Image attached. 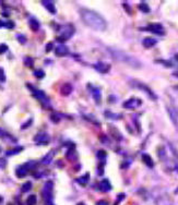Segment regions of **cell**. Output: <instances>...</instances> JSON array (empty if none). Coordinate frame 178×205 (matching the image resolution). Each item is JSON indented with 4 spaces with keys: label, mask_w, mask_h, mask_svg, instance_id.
I'll list each match as a JSON object with an SVG mask.
<instances>
[{
    "label": "cell",
    "mask_w": 178,
    "mask_h": 205,
    "mask_svg": "<svg viewBox=\"0 0 178 205\" xmlns=\"http://www.w3.org/2000/svg\"><path fill=\"white\" fill-rule=\"evenodd\" d=\"M98 188H100V190L102 192H108V191H110L111 190V184H110V182L107 180V179H103V180L101 181Z\"/></svg>",
    "instance_id": "obj_15"
},
{
    "label": "cell",
    "mask_w": 178,
    "mask_h": 205,
    "mask_svg": "<svg viewBox=\"0 0 178 205\" xmlns=\"http://www.w3.org/2000/svg\"><path fill=\"white\" fill-rule=\"evenodd\" d=\"M29 25H30V27H31L32 31H34V32L38 31V30H40V22H38V21L36 20L35 18H30V20H29Z\"/></svg>",
    "instance_id": "obj_18"
},
{
    "label": "cell",
    "mask_w": 178,
    "mask_h": 205,
    "mask_svg": "<svg viewBox=\"0 0 178 205\" xmlns=\"http://www.w3.org/2000/svg\"><path fill=\"white\" fill-rule=\"evenodd\" d=\"M2 201H3V198H1V196H0V203L2 202Z\"/></svg>",
    "instance_id": "obj_46"
},
{
    "label": "cell",
    "mask_w": 178,
    "mask_h": 205,
    "mask_svg": "<svg viewBox=\"0 0 178 205\" xmlns=\"http://www.w3.org/2000/svg\"><path fill=\"white\" fill-rule=\"evenodd\" d=\"M31 189H32V182H30V181L24 182L22 184V187H21V191H22L23 193H26V192H29Z\"/></svg>",
    "instance_id": "obj_25"
},
{
    "label": "cell",
    "mask_w": 178,
    "mask_h": 205,
    "mask_svg": "<svg viewBox=\"0 0 178 205\" xmlns=\"http://www.w3.org/2000/svg\"><path fill=\"white\" fill-rule=\"evenodd\" d=\"M32 122H33V119H32V118L27 119V120L25 121V122L23 123L22 125H21V129H22V130H25V129H27V128H29V127H31Z\"/></svg>",
    "instance_id": "obj_32"
},
{
    "label": "cell",
    "mask_w": 178,
    "mask_h": 205,
    "mask_svg": "<svg viewBox=\"0 0 178 205\" xmlns=\"http://www.w3.org/2000/svg\"><path fill=\"white\" fill-rule=\"evenodd\" d=\"M36 202H37V198H36L35 194L30 195L29 198H27V200H26V204L27 205H35Z\"/></svg>",
    "instance_id": "obj_29"
},
{
    "label": "cell",
    "mask_w": 178,
    "mask_h": 205,
    "mask_svg": "<svg viewBox=\"0 0 178 205\" xmlns=\"http://www.w3.org/2000/svg\"><path fill=\"white\" fill-rule=\"evenodd\" d=\"M89 177H90L89 174H85L84 176H82V177H80V178L77 179V182L81 185H87V183L89 182Z\"/></svg>",
    "instance_id": "obj_23"
},
{
    "label": "cell",
    "mask_w": 178,
    "mask_h": 205,
    "mask_svg": "<svg viewBox=\"0 0 178 205\" xmlns=\"http://www.w3.org/2000/svg\"><path fill=\"white\" fill-rule=\"evenodd\" d=\"M156 62H160V63H165L164 66H166V67H168V68H171V67H173V65H171V62H169V61H164V60H156Z\"/></svg>",
    "instance_id": "obj_39"
},
{
    "label": "cell",
    "mask_w": 178,
    "mask_h": 205,
    "mask_svg": "<svg viewBox=\"0 0 178 205\" xmlns=\"http://www.w3.org/2000/svg\"><path fill=\"white\" fill-rule=\"evenodd\" d=\"M173 76H175V78H177V79H178V71L173 72Z\"/></svg>",
    "instance_id": "obj_45"
},
{
    "label": "cell",
    "mask_w": 178,
    "mask_h": 205,
    "mask_svg": "<svg viewBox=\"0 0 178 205\" xmlns=\"http://www.w3.org/2000/svg\"><path fill=\"white\" fill-rule=\"evenodd\" d=\"M6 80H7V78H6L5 70H3L2 68H0V82L3 83V82H6Z\"/></svg>",
    "instance_id": "obj_34"
},
{
    "label": "cell",
    "mask_w": 178,
    "mask_h": 205,
    "mask_svg": "<svg viewBox=\"0 0 178 205\" xmlns=\"http://www.w3.org/2000/svg\"><path fill=\"white\" fill-rule=\"evenodd\" d=\"M174 89H178V86H174Z\"/></svg>",
    "instance_id": "obj_49"
},
{
    "label": "cell",
    "mask_w": 178,
    "mask_h": 205,
    "mask_svg": "<svg viewBox=\"0 0 178 205\" xmlns=\"http://www.w3.org/2000/svg\"><path fill=\"white\" fill-rule=\"evenodd\" d=\"M6 25V22H3L2 20H0V27H2V26H5Z\"/></svg>",
    "instance_id": "obj_44"
},
{
    "label": "cell",
    "mask_w": 178,
    "mask_h": 205,
    "mask_svg": "<svg viewBox=\"0 0 178 205\" xmlns=\"http://www.w3.org/2000/svg\"><path fill=\"white\" fill-rule=\"evenodd\" d=\"M34 75H35V78H37V79H43L45 76V72L40 69L36 70V71H34Z\"/></svg>",
    "instance_id": "obj_33"
},
{
    "label": "cell",
    "mask_w": 178,
    "mask_h": 205,
    "mask_svg": "<svg viewBox=\"0 0 178 205\" xmlns=\"http://www.w3.org/2000/svg\"><path fill=\"white\" fill-rule=\"evenodd\" d=\"M167 112H168V114H169V116H171L173 122L177 125V119H176V117H177V112H174L173 108H171V107H167Z\"/></svg>",
    "instance_id": "obj_24"
},
{
    "label": "cell",
    "mask_w": 178,
    "mask_h": 205,
    "mask_svg": "<svg viewBox=\"0 0 178 205\" xmlns=\"http://www.w3.org/2000/svg\"><path fill=\"white\" fill-rule=\"evenodd\" d=\"M105 116L109 119H113V120H117V119L121 118V115H117V114H113L111 112H105Z\"/></svg>",
    "instance_id": "obj_26"
},
{
    "label": "cell",
    "mask_w": 178,
    "mask_h": 205,
    "mask_svg": "<svg viewBox=\"0 0 178 205\" xmlns=\"http://www.w3.org/2000/svg\"><path fill=\"white\" fill-rule=\"evenodd\" d=\"M23 149H24V147H23V146H16V148L9 149V151L6 152V155H7V156H12V155H16V154L21 153V152H22Z\"/></svg>",
    "instance_id": "obj_20"
},
{
    "label": "cell",
    "mask_w": 178,
    "mask_h": 205,
    "mask_svg": "<svg viewBox=\"0 0 178 205\" xmlns=\"http://www.w3.org/2000/svg\"><path fill=\"white\" fill-rule=\"evenodd\" d=\"M80 16L82 19L83 23L87 26L91 27L95 31H105L107 27V23L105 19L100 13L90 9H81Z\"/></svg>",
    "instance_id": "obj_1"
},
{
    "label": "cell",
    "mask_w": 178,
    "mask_h": 205,
    "mask_svg": "<svg viewBox=\"0 0 178 205\" xmlns=\"http://www.w3.org/2000/svg\"><path fill=\"white\" fill-rule=\"evenodd\" d=\"M24 65L26 66V67L32 68V67L34 66V60H33V58H31V57H26V58L24 59Z\"/></svg>",
    "instance_id": "obj_30"
},
{
    "label": "cell",
    "mask_w": 178,
    "mask_h": 205,
    "mask_svg": "<svg viewBox=\"0 0 178 205\" xmlns=\"http://www.w3.org/2000/svg\"><path fill=\"white\" fill-rule=\"evenodd\" d=\"M7 135H8L7 132H6L3 129H1V128H0V138H3V136H7Z\"/></svg>",
    "instance_id": "obj_42"
},
{
    "label": "cell",
    "mask_w": 178,
    "mask_h": 205,
    "mask_svg": "<svg viewBox=\"0 0 178 205\" xmlns=\"http://www.w3.org/2000/svg\"><path fill=\"white\" fill-rule=\"evenodd\" d=\"M130 84H131L134 87H136V89H141L142 92H144V93L147 94V95L149 96V97L151 98L152 100H156V99H157V96H156V94L154 93L153 91H152L151 87H149L147 84H144V83L139 82V81H131V82H130Z\"/></svg>",
    "instance_id": "obj_3"
},
{
    "label": "cell",
    "mask_w": 178,
    "mask_h": 205,
    "mask_svg": "<svg viewBox=\"0 0 178 205\" xmlns=\"http://www.w3.org/2000/svg\"><path fill=\"white\" fill-rule=\"evenodd\" d=\"M16 38H18L19 43H21V44H25L26 43V38H25L24 35H21V34H18L16 35Z\"/></svg>",
    "instance_id": "obj_35"
},
{
    "label": "cell",
    "mask_w": 178,
    "mask_h": 205,
    "mask_svg": "<svg viewBox=\"0 0 178 205\" xmlns=\"http://www.w3.org/2000/svg\"><path fill=\"white\" fill-rule=\"evenodd\" d=\"M65 31H63V33H61V35L59 36V37L57 38L59 42H65V40L69 39L70 37H71L72 35L74 34V27L72 26L71 24H68L65 26Z\"/></svg>",
    "instance_id": "obj_5"
},
{
    "label": "cell",
    "mask_w": 178,
    "mask_h": 205,
    "mask_svg": "<svg viewBox=\"0 0 178 205\" xmlns=\"http://www.w3.org/2000/svg\"><path fill=\"white\" fill-rule=\"evenodd\" d=\"M73 91V87L70 83H65L63 84V86L60 87V93L63 96H68L71 94V92Z\"/></svg>",
    "instance_id": "obj_14"
},
{
    "label": "cell",
    "mask_w": 178,
    "mask_h": 205,
    "mask_svg": "<svg viewBox=\"0 0 178 205\" xmlns=\"http://www.w3.org/2000/svg\"><path fill=\"white\" fill-rule=\"evenodd\" d=\"M55 52H56V55L59 57L66 56V55L69 54V48H68L66 45H59V46L56 47Z\"/></svg>",
    "instance_id": "obj_12"
},
{
    "label": "cell",
    "mask_w": 178,
    "mask_h": 205,
    "mask_svg": "<svg viewBox=\"0 0 178 205\" xmlns=\"http://www.w3.org/2000/svg\"><path fill=\"white\" fill-rule=\"evenodd\" d=\"M90 89V92H91L92 96H93L94 100H95L96 104H100L101 100H102V93H101V89L100 87L93 86V85H87Z\"/></svg>",
    "instance_id": "obj_9"
},
{
    "label": "cell",
    "mask_w": 178,
    "mask_h": 205,
    "mask_svg": "<svg viewBox=\"0 0 178 205\" xmlns=\"http://www.w3.org/2000/svg\"><path fill=\"white\" fill-rule=\"evenodd\" d=\"M156 205H171V203L169 202L168 198L166 196H160L156 200Z\"/></svg>",
    "instance_id": "obj_22"
},
{
    "label": "cell",
    "mask_w": 178,
    "mask_h": 205,
    "mask_svg": "<svg viewBox=\"0 0 178 205\" xmlns=\"http://www.w3.org/2000/svg\"><path fill=\"white\" fill-rule=\"evenodd\" d=\"M0 152H1V147H0Z\"/></svg>",
    "instance_id": "obj_50"
},
{
    "label": "cell",
    "mask_w": 178,
    "mask_h": 205,
    "mask_svg": "<svg viewBox=\"0 0 178 205\" xmlns=\"http://www.w3.org/2000/svg\"><path fill=\"white\" fill-rule=\"evenodd\" d=\"M42 5L44 6L45 8H46L47 10H48L49 12H50L51 14H56V7H55V3H54V1H42Z\"/></svg>",
    "instance_id": "obj_16"
},
{
    "label": "cell",
    "mask_w": 178,
    "mask_h": 205,
    "mask_svg": "<svg viewBox=\"0 0 178 205\" xmlns=\"http://www.w3.org/2000/svg\"><path fill=\"white\" fill-rule=\"evenodd\" d=\"M139 10L142 11V12H144V13H149L150 7H149V5H148L147 2H141L140 5H139Z\"/></svg>",
    "instance_id": "obj_27"
},
{
    "label": "cell",
    "mask_w": 178,
    "mask_h": 205,
    "mask_svg": "<svg viewBox=\"0 0 178 205\" xmlns=\"http://www.w3.org/2000/svg\"><path fill=\"white\" fill-rule=\"evenodd\" d=\"M50 119H51V121H53L54 123H58V122H59V120H60V119L58 118L57 115H51V116H50Z\"/></svg>",
    "instance_id": "obj_38"
},
{
    "label": "cell",
    "mask_w": 178,
    "mask_h": 205,
    "mask_svg": "<svg viewBox=\"0 0 178 205\" xmlns=\"http://www.w3.org/2000/svg\"><path fill=\"white\" fill-rule=\"evenodd\" d=\"M26 86L29 87L30 89H32V93H33V96L36 98V99H38L40 102H42L43 105H48L49 104V100H48V97L46 96V94L44 93L43 91H40V89H34L32 85L30 84H26Z\"/></svg>",
    "instance_id": "obj_4"
},
{
    "label": "cell",
    "mask_w": 178,
    "mask_h": 205,
    "mask_svg": "<svg viewBox=\"0 0 178 205\" xmlns=\"http://www.w3.org/2000/svg\"><path fill=\"white\" fill-rule=\"evenodd\" d=\"M109 54H110L111 58L114 60L118 61V62L125 63V65L129 66L130 68H134V69H140L142 67V63L139 60L138 58H136L134 56L130 54H127L125 51L119 50V49L116 48H108Z\"/></svg>",
    "instance_id": "obj_2"
},
{
    "label": "cell",
    "mask_w": 178,
    "mask_h": 205,
    "mask_svg": "<svg viewBox=\"0 0 178 205\" xmlns=\"http://www.w3.org/2000/svg\"><path fill=\"white\" fill-rule=\"evenodd\" d=\"M53 190H54V182L53 181H47L44 184L43 189V196L45 200L50 201L53 198Z\"/></svg>",
    "instance_id": "obj_8"
},
{
    "label": "cell",
    "mask_w": 178,
    "mask_h": 205,
    "mask_svg": "<svg viewBox=\"0 0 178 205\" xmlns=\"http://www.w3.org/2000/svg\"><path fill=\"white\" fill-rule=\"evenodd\" d=\"M8 50V46L6 44H0V55H3Z\"/></svg>",
    "instance_id": "obj_36"
},
{
    "label": "cell",
    "mask_w": 178,
    "mask_h": 205,
    "mask_svg": "<svg viewBox=\"0 0 178 205\" xmlns=\"http://www.w3.org/2000/svg\"><path fill=\"white\" fill-rule=\"evenodd\" d=\"M176 59H177V60H178V54L176 55Z\"/></svg>",
    "instance_id": "obj_48"
},
{
    "label": "cell",
    "mask_w": 178,
    "mask_h": 205,
    "mask_svg": "<svg viewBox=\"0 0 178 205\" xmlns=\"http://www.w3.org/2000/svg\"><path fill=\"white\" fill-rule=\"evenodd\" d=\"M55 155H56V151H54V149L49 151L48 153H47L46 155L43 157L42 163L44 164V165H49V164H50L51 162L54 161V157H55Z\"/></svg>",
    "instance_id": "obj_13"
},
{
    "label": "cell",
    "mask_w": 178,
    "mask_h": 205,
    "mask_svg": "<svg viewBox=\"0 0 178 205\" xmlns=\"http://www.w3.org/2000/svg\"><path fill=\"white\" fill-rule=\"evenodd\" d=\"M94 69L97 72H100V73L106 74V73H108L109 70H110V65L105 63V62H97L94 65Z\"/></svg>",
    "instance_id": "obj_10"
},
{
    "label": "cell",
    "mask_w": 178,
    "mask_h": 205,
    "mask_svg": "<svg viewBox=\"0 0 178 205\" xmlns=\"http://www.w3.org/2000/svg\"><path fill=\"white\" fill-rule=\"evenodd\" d=\"M141 105H142V102H141V99H139V98H136V97L129 98V99L126 100V102L123 104L124 108H126V109H136V108L140 107Z\"/></svg>",
    "instance_id": "obj_7"
},
{
    "label": "cell",
    "mask_w": 178,
    "mask_h": 205,
    "mask_svg": "<svg viewBox=\"0 0 178 205\" xmlns=\"http://www.w3.org/2000/svg\"><path fill=\"white\" fill-rule=\"evenodd\" d=\"M106 156H107L106 152H105V151H103V149H101V151H98V152H97V157L101 159V161H103V162H104L105 159H106Z\"/></svg>",
    "instance_id": "obj_31"
},
{
    "label": "cell",
    "mask_w": 178,
    "mask_h": 205,
    "mask_svg": "<svg viewBox=\"0 0 178 205\" xmlns=\"http://www.w3.org/2000/svg\"><path fill=\"white\" fill-rule=\"evenodd\" d=\"M27 175V170L25 169L23 166H21V167H18L16 170V176L18 177V178H23V177H25Z\"/></svg>",
    "instance_id": "obj_21"
},
{
    "label": "cell",
    "mask_w": 178,
    "mask_h": 205,
    "mask_svg": "<svg viewBox=\"0 0 178 205\" xmlns=\"http://www.w3.org/2000/svg\"><path fill=\"white\" fill-rule=\"evenodd\" d=\"M7 29H13L14 26H16V24H14L13 21H8V22H6V25H5Z\"/></svg>",
    "instance_id": "obj_37"
},
{
    "label": "cell",
    "mask_w": 178,
    "mask_h": 205,
    "mask_svg": "<svg viewBox=\"0 0 178 205\" xmlns=\"http://www.w3.org/2000/svg\"><path fill=\"white\" fill-rule=\"evenodd\" d=\"M34 142H36L37 144H47L50 140L49 135L47 133H38L34 136Z\"/></svg>",
    "instance_id": "obj_11"
},
{
    "label": "cell",
    "mask_w": 178,
    "mask_h": 205,
    "mask_svg": "<svg viewBox=\"0 0 178 205\" xmlns=\"http://www.w3.org/2000/svg\"><path fill=\"white\" fill-rule=\"evenodd\" d=\"M156 43H157V40L155 39V38H152V37H147L143 39L142 44L143 46L145 47V48H151V47L155 46Z\"/></svg>",
    "instance_id": "obj_17"
},
{
    "label": "cell",
    "mask_w": 178,
    "mask_h": 205,
    "mask_svg": "<svg viewBox=\"0 0 178 205\" xmlns=\"http://www.w3.org/2000/svg\"><path fill=\"white\" fill-rule=\"evenodd\" d=\"M144 31L152 32V33L157 34V35H164L165 34L164 26H163L162 24H160V23H152V24H149L144 29Z\"/></svg>",
    "instance_id": "obj_6"
},
{
    "label": "cell",
    "mask_w": 178,
    "mask_h": 205,
    "mask_svg": "<svg viewBox=\"0 0 178 205\" xmlns=\"http://www.w3.org/2000/svg\"><path fill=\"white\" fill-rule=\"evenodd\" d=\"M6 165H7V162H6V159L0 158V169H3V168L6 167Z\"/></svg>",
    "instance_id": "obj_40"
},
{
    "label": "cell",
    "mask_w": 178,
    "mask_h": 205,
    "mask_svg": "<svg viewBox=\"0 0 178 205\" xmlns=\"http://www.w3.org/2000/svg\"><path fill=\"white\" fill-rule=\"evenodd\" d=\"M51 49H53V43H48L46 45V52H49Z\"/></svg>",
    "instance_id": "obj_41"
},
{
    "label": "cell",
    "mask_w": 178,
    "mask_h": 205,
    "mask_svg": "<svg viewBox=\"0 0 178 205\" xmlns=\"http://www.w3.org/2000/svg\"><path fill=\"white\" fill-rule=\"evenodd\" d=\"M78 205H85V204H84V203H79Z\"/></svg>",
    "instance_id": "obj_47"
},
{
    "label": "cell",
    "mask_w": 178,
    "mask_h": 205,
    "mask_svg": "<svg viewBox=\"0 0 178 205\" xmlns=\"http://www.w3.org/2000/svg\"><path fill=\"white\" fill-rule=\"evenodd\" d=\"M96 205H108V202L105 201V200H101V201H98V202L96 203Z\"/></svg>",
    "instance_id": "obj_43"
},
{
    "label": "cell",
    "mask_w": 178,
    "mask_h": 205,
    "mask_svg": "<svg viewBox=\"0 0 178 205\" xmlns=\"http://www.w3.org/2000/svg\"><path fill=\"white\" fill-rule=\"evenodd\" d=\"M142 161L149 168H153L154 167L153 159H152V157L150 156V155H148V154H143L142 155Z\"/></svg>",
    "instance_id": "obj_19"
},
{
    "label": "cell",
    "mask_w": 178,
    "mask_h": 205,
    "mask_svg": "<svg viewBox=\"0 0 178 205\" xmlns=\"http://www.w3.org/2000/svg\"><path fill=\"white\" fill-rule=\"evenodd\" d=\"M36 165H37V163H36V162L30 161V162H27V163H25L24 165H23V167H24L26 170H29V169H34V168L36 167Z\"/></svg>",
    "instance_id": "obj_28"
}]
</instances>
